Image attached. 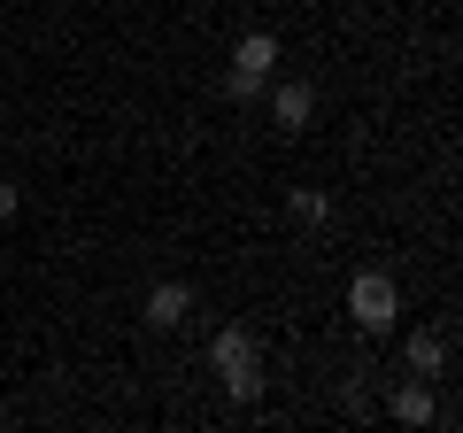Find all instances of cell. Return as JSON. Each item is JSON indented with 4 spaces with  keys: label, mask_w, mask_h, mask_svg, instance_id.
<instances>
[{
    "label": "cell",
    "mask_w": 463,
    "mask_h": 433,
    "mask_svg": "<svg viewBox=\"0 0 463 433\" xmlns=\"http://www.w3.org/2000/svg\"><path fill=\"white\" fill-rule=\"evenodd\" d=\"M270 93V124H279V132H309V117H317V93L301 78H279V85H263Z\"/></svg>",
    "instance_id": "obj_3"
},
{
    "label": "cell",
    "mask_w": 463,
    "mask_h": 433,
    "mask_svg": "<svg viewBox=\"0 0 463 433\" xmlns=\"http://www.w3.org/2000/svg\"><path fill=\"white\" fill-rule=\"evenodd\" d=\"M270 78H279V39H270V32H248L240 47H232L224 93H232V101H255V93H263Z\"/></svg>",
    "instance_id": "obj_2"
},
{
    "label": "cell",
    "mask_w": 463,
    "mask_h": 433,
    "mask_svg": "<svg viewBox=\"0 0 463 433\" xmlns=\"http://www.w3.org/2000/svg\"><path fill=\"white\" fill-rule=\"evenodd\" d=\"M16 201H24V194H16V186H8V178H0V225L16 216Z\"/></svg>",
    "instance_id": "obj_10"
},
{
    "label": "cell",
    "mask_w": 463,
    "mask_h": 433,
    "mask_svg": "<svg viewBox=\"0 0 463 433\" xmlns=\"http://www.w3.org/2000/svg\"><path fill=\"white\" fill-rule=\"evenodd\" d=\"M347 317H355L364 333H394L402 325V286L386 279V271H355V279H347Z\"/></svg>",
    "instance_id": "obj_1"
},
{
    "label": "cell",
    "mask_w": 463,
    "mask_h": 433,
    "mask_svg": "<svg viewBox=\"0 0 463 433\" xmlns=\"http://www.w3.org/2000/svg\"><path fill=\"white\" fill-rule=\"evenodd\" d=\"M185 310H194V294H185L178 279L147 286V325H155V333H170V325H185Z\"/></svg>",
    "instance_id": "obj_6"
},
{
    "label": "cell",
    "mask_w": 463,
    "mask_h": 433,
    "mask_svg": "<svg viewBox=\"0 0 463 433\" xmlns=\"http://www.w3.org/2000/svg\"><path fill=\"white\" fill-rule=\"evenodd\" d=\"M224 395L240 402V410H255V395H263V371H255V364H248V371H224Z\"/></svg>",
    "instance_id": "obj_9"
},
{
    "label": "cell",
    "mask_w": 463,
    "mask_h": 433,
    "mask_svg": "<svg viewBox=\"0 0 463 433\" xmlns=\"http://www.w3.org/2000/svg\"><path fill=\"white\" fill-rule=\"evenodd\" d=\"M386 410H394V426H432V418H440V402H432V387L410 371V380L394 387V402H386Z\"/></svg>",
    "instance_id": "obj_4"
},
{
    "label": "cell",
    "mask_w": 463,
    "mask_h": 433,
    "mask_svg": "<svg viewBox=\"0 0 463 433\" xmlns=\"http://www.w3.org/2000/svg\"><path fill=\"white\" fill-rule=\"evenodd\" d=\"M209 364H216V380H224V371H248L255 364V333L248 325H224V333L209 341Z\"/></svg>",
    "instance_id": "obj_5"
},
{
    "label": "cell",
    "mask_w": 463,
    "mask_h": 433,
    "mask_svg": "<svg viewBox=\"0 0 463 433\" xmlns=\"http://www.w3.org/2000/svg\"><path fill=\"white\" fill-rule=\"evenodd\" d=\"M402 356H410L417 380H440V371H448V341L440 333H410V349H402Z\"/></svg>",
    "instance_id": "obj_7"
},
{
    "label": "cell",
    "mask_w": 463,
    "mask_h": 433,
    "mask_svg": "<svg viewBox=\"0 0 463 433\" xmlns=\"http://www.w3.org/2000/svg\"><path fill=\"white\" fill-rule=\"evenodd\" d=\"M286 209H294V225H325V216H332V194H317V186H294V194H286Z\"/></svg>",
    "instance_id": "obj_8"
}]
</instances>
